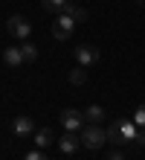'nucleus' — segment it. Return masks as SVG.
Instances as JSON below:
<instances>
[{
  "mask_svg": "<svg viewBox=\"0 0 145 160\" xmlns=\"http://www.w3.org/2000/svg\"><path fill=\"white\" fill-rule=\"evenodd\" d=\"M137 122L133 119H119V122H113V125L108 128V140L116 146H125L128 140H137Z\"/></svg>",
  "mask_w": 145,
  "mask_h": 160,
  "instance_id": "nucleus-1",
  "label": "nucleus"
},
{
  "mask_svg": "<svg viewBox=\"0 0 145 160\" xmlns=\"http://www.w3.org/2000/svg\"><path fill=\"white\" fill-rule=\"evenodd\" d=\"M104 143H108V131H104L102 125H87V128L81 131V146L90 148V152L102 148Z\"/></svg>",
  "mask_w": 145,
  "mask_h": 160,
  "instance_id": "nucleus-2",
  "label": "nucleus"
},
{
  "mask_svg": "<svg viewBox=\"0 0 145 160\" xmlns=\"http://www.w3.org/2000/svg\"><path fill=\"white\" fill-rule=\"evenodd\" d=\"M6 32L12 35V38H17V41H26L29 32H32V23H29L23 15H12L6 21Z\"/></svg>",
  "mask_w": 145,
  "mask_h": 160,
  "instance_id": "nucleus-3",
  "label": "nucleus"
},
{
  "mask_svg": "<svg viewBox=\"0 0 145 160\" xmlns=\"http://www.w3.org/2000/svg\"><path fill=\"white\" fill-rule=\"evenodd\" d=\"M73 29H75V21H73L70 15H64V12H61V15L55 18V23H52V38L67 41V38L73 35Z\"/></svg>",
  "mask_w": 145,
  "mask_h": 160,
  "instance_id": "nucleus-4",
  "label": "nucleus"
},
{
  "mask_svg": "<svg viewBox=\"0 0 145 160\" xmlns=\"http://www.w3.org/2000/svg\"><path fill=\"white\" fill-rule=\"evenodd\" d=\"M75 61L81 64V67H93L96 61H99V50L90 44H79L75 47Z\"/></svg>",
  "mask_w": 145,
  "mask_h": 160,
  "instance_id": "nucleus-5",
  "label": "nucleus"
},
{
  "mask_svg": "<svg viewBox=\"0 0 145 160\" xmlns=\"http://www.w3.org/2000/svg\"><path fill=\"white\" fill-rule=\"evenodd\" d=\"M58 119H61V125H64L67 131H79L81 122H84V114H81V111H75V108H67V111L58 114Z\"/></svg>",
  "mask_w": 145,
  "mask_h": 160,
  "instance_id": "nucleus-6",
  "label": "nucleus"
},
{
  "mask_svg": "<svg viewBox=\"0 0 145 160\" xmlns=\"http://www.w3.org/2000/svg\"><path fill=\"white\" fill-rule=\"evenodd\" d=\"M79 146H81V137L75 134V131H67V134L58 137V148H61L64 154H75V152H79Z\"/></svg>",
  "mask_w": 145,
  "mask_h": 160,
  "instance_id": "nucleus-7",
  "label": "nucleus"
},
{
  "mask_svg": "<svg viewBox=\"0 0 145 160\" xmlns=\"http://www.w3.org/2000/svg\"><path fill=\"white\" fill-rule=\"evenodd\" d=\"M12 134H15V137H29V134H35V122H32V117H15V122H12Z\"/></svg>",
  "mask_w": 145,
  "mask_h": 160,
  "instance_id": "nucleus-8",
  "label": "nucleus"
},
{
  "mask_svg": "<svg viewBox=\"0 0 145 160\" xmlns=\"http://www.w3.org/2000/svg\"><path fill=\"white\" fill-rule=\"evenodd\" d=\"M3 64H6V67H12V70L21 67V64H26L21 47H6V50H3Z\"/></svg>",
  "mask_w": 145,
  "mask_h": 160,
  "instance_id": "nucleus-9",
  "label": "nucleus"
},
{
  "mask_svg": "<svg viewBox=\"0 0 145 160\" xmlns=\"http://www.w3.org/2000/svg\"><path fill=\"white\" fill-rule=\"evenodd\" d=\"M52 143H58L52 128H38V131H35V146H38V148H50Z\"/></svg>",
  "mask_w": 145,
  "mask_h": 160,
  "instance_id": "nucleus-10",
  "label": "nucleus"
},
{
  "mask_svg": "<svg viewBox=\"0 0 145 160\" xmlns=\"http://www.w3.org/2000/svg\"><path fill=\"white\" fill-rule=\"evenodd\" d=\"M64 15H70L75 23H84L87 21V9L79 6V3H70V0H67V6H64Z\"/></svg>",
  "mask_w": 145,
  "mask_h": 160,
  "instance_id": "nucleus-11",
  "label": "nucleus"
},
{
  "mask_svg": "<svg viewBox=\"0 0 145 160\" xmlns=\"http://www.w3.org/2000/svg\"><path fill=\"white\" fill-rule=\"evenodd\" d=\"M104 117H108V114H104V108H102V105H90V108L84 111V119L90 122V125H99Z\"/></svg>",
  "mask_w": 145,
  "mask_h": 160,
  "instance_id": "nucleus-12",
  "label": "nucleus"
},
{
  "mask_svg": "<svg viewBox=\"0 0 145 160\" xmlns=\"http://www.w3.org/2000/svg\"><path fill=\"white\" fill-rule=\"evenodd\" d=\"M41 6L46 9V12H52V15H61L64 6H67V0H41Z\"/></svg>",
  "mask_w": 145,
  "mask_h": 160,
  "instance_id": "nucleus-13",
  "label": "nucleus"
},
{
  "mask_svg": "<svg viewBox=\"0 0 145 160\" xmlns=\"http://www.w3.org/2000/svg\"><path fill=\"white\" fill-rule=\"evenodd\" d=\"M21 52H23V61H26V64H32V61L38 58V50H35V44H29V41H23V44H21Z\"/></svg>",
  "mask_w": 145,
  "mask_h": 160,
  "instance_id": "nucleus-14",
  "label": "nucleus"
},
{
  "mask_svg": "<svg viewBox=\"0 0 145 160\" xmlns=\"http://www.w3.org/2000/svg\"><path fill=\"white\" fill-rule=\"evenodd\" d=\"M84 82H87V70L81 67V64H79L75 70H70V84H75V88H79V84H84Z\"/></svg>",
  "mask_w": 145,
  "mask_h": 160,
  "instance_id": "nucleus-15",
  "label": "nucleus"
},
{
  "mask_svg": "<svg viewBox=\"0 0 145 160\" xmlns=\"http://www.w3.org/2000/svg\"><path fill=\"white\" fill-rule=\"evenodd\" d=\"M133 122H137V128H145V105H139L133 111Z\"/></svg>",
  "mask_w": 145,
  "mask_h": 160,
  "instance_id": "nucleus-16",
  "label": "nucleus"
},
{
  "mask_svg": "<svg viewBox=\"0 0 145 160\" xmlns=\"http://www.w3.org/2000/svg\"><path fill=\"white\" fill-rule=\"evenodd\" d=\"M23 160H50V157H46V154L41 152V148H35V152H29V154H26Z\"/></svg>",
  "mask_w": 145,
  "mask_h": 160,
  "instance_id": "nucleus-17",
  "label": "nucleus"
},
{
  "mask_svg": "<svg viewBox=\"0 0 145 160\" xmlns=\"http://www.w3.org/2000/svg\"><path fill=\"white\" fill-rule=\"evenodd\" d=\"M137 146H142V148H145V128H139V131H137Z\"/></svg>",
  "mask_w": 145,
  "mask_h": 160,
  "instance_id": "nucleus-18",
  "label": "nucleus"
},
{
  "mask_svg": "<svg viewBox=\"0 0 145 160\" xmlns=\"http://www.w3.org/2000/svg\"><path fill=\"white\" fill-rule=\"evenodd\" d=\"M108 160H125V154H122V152H110Z\"/></svg>",
  "mask_w": 145,
  "mask_h": 160,
  "instance_id": "nucleus-19",
  "label": "nucleus"
},
{
  "mask_svg": "<svg viewBox=\"0 0 145 160\" xmlns=\"http://www.w3.org/2000/svg\"><path fill=\"white\" fill-rule=\"evenodd\" d=\"M137 3H139V6H142V3H145V0H137Z\"/></svg>",
  "mask_w": 145,
  "mask_h": 160,
  "instance_id": "nucleus-20",
  "label": "nucleus"
}]
</instances>
